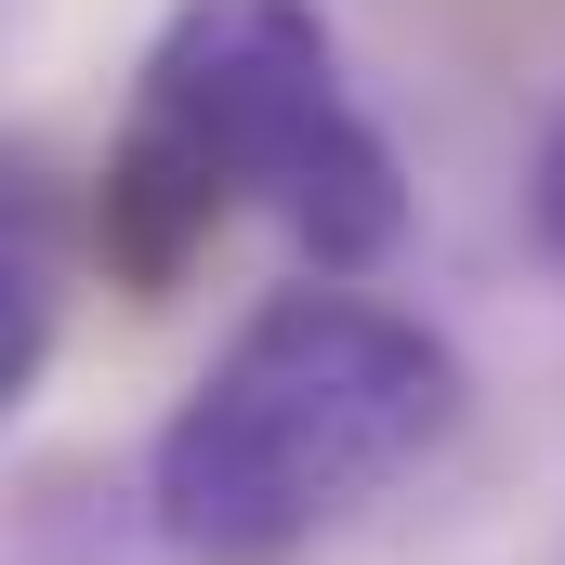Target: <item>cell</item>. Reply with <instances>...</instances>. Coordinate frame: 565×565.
<instances>
[{"label":"cell","mask_w":565,"mask_h":565,"mask_svg":"<svg viewBox=\"0 0 565 565\" xmlns=\"http://www.w3.org/2000/svg\"><path fill=\"white\" fill-rule=\"evenodd\" d=\"M264 211L316 277H369L408 237L395 132L355 106L342 40L316 0H171L132 66V119L79 184V264L106 289L171 302L198 250Z\"/></svg>","instance_id":"6da1fadb"},{"label":"cell","mask_w":565,"mask_h":565,"mask_svg":"<svg viewBox=\"0 0 565 565\" xmlns=\"http://www.w3.org/2000/svg\"><path fill=\"white\" fill-rule=\"evenodd\" d=\"M460 422H473L460 342L355 277H316L250 302L237 342L171 395L132 513L158 565H316Z\"/></svg>","instance_id":"7a4b0ae2"},{"label":"cell","mask_w":565,"mask_h":565,"mask_svg":"<svg viewBox=\"0 0 565 565\" xmlns=\"http://www.w3.org/2000/svg\"><path fill=\"white\" fill-rule=\"evenodd\" d=\"M79 289V184L40 132H0V422L40 395Z\"/></svg>","instance_id":"3957f363"},{"label":"cell","mask_w":565,"mask_h":565,"mask_svg":"<svg viewBox=\"0 0 565 565\" xmlns=\"http://www.w3.org/2000/svg\"><path fill=\"white\" fill-rule=\"evenodd\" d=\"M526 250L565 277V93H553V119H540V145H526Z\"/></svg>","instance_id":"277c9868"}]
</instances>
